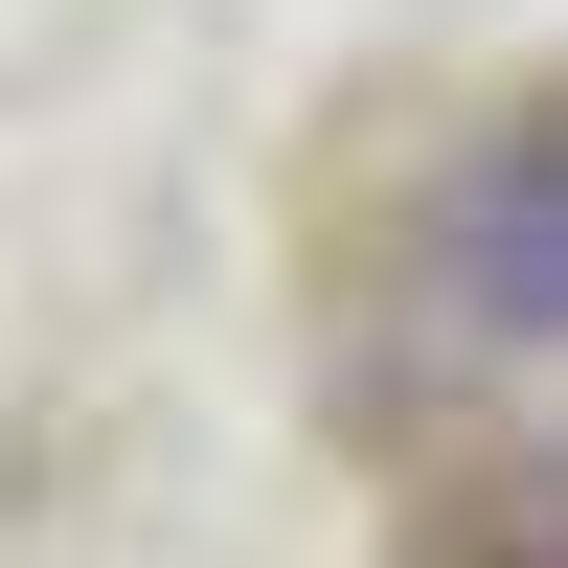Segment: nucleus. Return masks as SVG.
Wrapping results in <instances>:
<instances>
[{
	"instance_id": "f257e3e1",
	"label": "nucleus",
	"mask_w": 568,
	"mask_h": 568,
	"mask_svg": "<svg viewBox=\"0 0 568 568\" xmlns=\"http://www.w3.org/2000/svg\"><path fill=\"white\" fill-rule=\"evenodd\" d=\"M433 296H455V342L568 364V136H500V160H455V205H433Z\"/></svg>"
}]
</instances>
